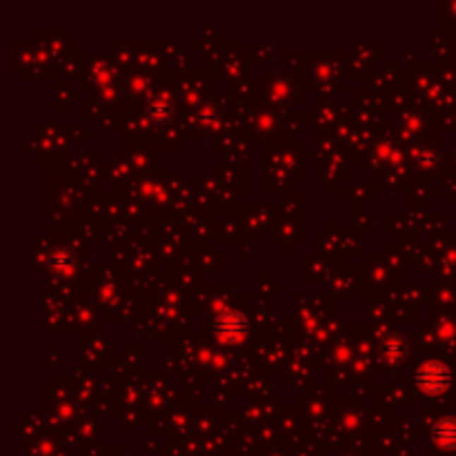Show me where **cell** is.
Instances as JSON below:
<instances>
[{"label":"cell","mask_w":456,"mask_h":456,"mask_svg":"<svg viewBox=\"0 0 456 456\" xmlns=\"http://www.w3.org/2000/svg\"><path fill=\"white\" fill-rule=\"evenodd\" d=\"M450 383V372L445 365L436 361L425 363L416 372V385L423 394H440Z\"/></svg>","instance_id":"obj_1"},{"label":"cell","mask_w":456,"mask_h":456,"mask_svg":"<svg viewBox=\"0 0 456 456\" xmlns=\"http://www.w3.org/2000/svg\"><path fill=\"white\" fill-rule=\"evenodd\" d=\"M380 352H383L385 359L399 361V359L405 354V341H403V336H399V334L388 336L385 341H383V345H380Z\"/></svg>","instance_id":"obj_4"},{"label":"cell","mask_w":456,"mask_h":456,"mask_svg":"<svg viewBox=\"0 0 456 456\" xmlns=\"http://www.w3.org/2000/svg\"><path fill=\"white\" fill-rule=\"evenodd\" d=\"M71 263H73V258L67 249H56V252L52 254V268L54 270H67V268H71Z\"/></svg>","instance_id":"obj_6"},{"label":"cell","mask_w":456,"mask_h":456,"mask_svg":"<svg viewBox=\"0 0 456 456\" xmlns=\"http://www.w3.org/2000/svg\"><path fill=\"white\" fill-rule=\"evenodd\" d=\"M245 330H247L245 316L239 312H227L216 323V332L223 341H236V338H241L245 334Z\"/></svg>","instance_id":"obj_2"},{"label":"cell","mask_w":456,"mask_h":456,"mask_svg":"<svg viewBox=\"0 0 456 456\" xmlns=\"http://www.w3.org/2000/svg\"><path fill=\"white\" fill-rule=\"evenodd\" d=\"M434 438L438 440L440 445L454 448L456 445V421L454 419L438 421L436 428H434Z\"/></svg>","instance_id":"obj_3"},{"label":"cell","mask_w":456,"mask_h":456,"mask_svg":"<svg viewBox=\"0 0 456 456\" xmlns=\"http://www.w3.org/2000/svg\"><path fill=\"white\" fill-rule=\"evenodd\" d=\"M147 112H150V116H152L154 121H160V123H163V121H167V119H169L174 109H172V102H169L165 96H156V98L150 102V107H147Z\"/></svg>","instance_id":"obj_5"}]
</instances>
